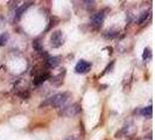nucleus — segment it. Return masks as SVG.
I'll list each match as a JSON object with an SVG mask.
<instances>
[{"label": "nucleus", "instance_id": "nucleus-15", "mask_svg": "<svg viewBox=\"0 0 155 140\" xmlns=\"http://www.w3.org/2000/svg\"><path fill=\"white\" fill-rule=\"evenodd\" d=\"M142 58L145 60V61H147V60H150L152 58V50H150V48H145V50H143V54H142Z\"/></svg>", "mask_w": 155, "mask_h": 140}, {"label": "nucleus", "instance_id": "nucleus-12", "mask_svg": "<svg viewBox=\"0 0 155 140\" xmlns=\"http://www.w3.org/2000/svg\"><path fill=\"white\" fill-rule=\"evenodd\" d=\"M149 15H150V11H142V12L140 13L139 18H138V23H139V25L143 23L148 18H149Z\"/></svg>", "mask_w": 155, "mask_h": 140}, {"label": "nucleus", "instance_id": "nucleus-10", "mask_svg": "<svg viewBox=\"0 0 155 140\" xmlns=\"http://www.w3.org/2000/svg\"><path fill=\"white\" fill-rule=\"evenodd\" d=\"M135 113H138L142 117H147V118H150L152 115H153V109H152V105L149 106H146V108H142L141 110H138L135 111Z\"/></svg>", "mask_w": 155, "mask_h": 140}, {"label": "nucleus", "instance_id": "nucleus-8", "mask_svg": "<svg viewBox=\"0 0 155 140\" xmlns=\"http://www.w3.org/2000/svg\"><path fill=\"white\" fill-rule=\"evenodd\" d=\"M31 4H33V2H31V1H29V2H25L22 6H20L19 8H16V9H15V15H14V20H15V21L20 20V18L22 16V14L25 13V11L29 7Z\"/></svg>", "mask_w": 155, "mask_h": 140}, {"label": "nucleus", "instance_id": "nucleus-3", "mask_svg": "<svg viewBox=\"0 0 155 140\" xmlns=\"http://www.w3.org/2000/svg\"><path fill=\"white\" fill-rule=\"evenodd\" d=\"M63 45V33L61 31H55L50 36V46L53 48H58Z\"/></svg>", "mask_w": 155, "mask_h": 140}, {"label": "nucleus", "instance_id": "nucleus-13", "mask_svg": "<svg viewBox=\"0 0 155 140\" xmlns=\"http://www.w3.org/2000/svg\"><path fill=\"white\" fill-rule=\"evenodd\" d=\"M103 36L105 39H114L118 36V31H114V29H110V31H106L103 33Z\"/></svg>", "mask_w": 155, "mask_h": 140}, {"label": "nucleus", "instance_id": "nucleus-6", "mask_svg": "<svg viewBox=\"0 0 155 140\" xmlns=\"http://www.w3.org/2000/svg\"><path fill=\"white\" fill-rule=\"evenodd\" d=\"M47 68L49 69H53V68H56L58 64H60V57L58 56H49L46 58V62H45Z\"/></svg>", "mask_w": 155, "mask_h": 140}, {"label": "nucleus", "instance_id": "nucleus-11", "mask_svg": "<svg viewBox=\"0 0 155 140\" xmlns=\"http://www.w3.org/2000/svg\"><path fill=\"white\" fill-rule=\"evenodd\" d=\"M64 75H65V70L63 69L62 72H60L57 76H55V77L51 78V83L55 84V85H60L61 83H63V77H64Z\"/></svg>", "mask_w": 155, "mask_h": 140}, {"label": "nucleus", "instance_id": "nucleus-18", "mask_svg": "<svg viewBox=\"0 0 155 140\" xmlns=\"http://www.w3.org/2000/svg\"><path fill=\"white\" fill-rule=\"evenodd\" d=\"M113 65H114V61H111L109 65L105 68V71H104V74H106V72H110V71L112 70V68H113Z\"/></svg>", "mask_w": 155, "mask_h": 140}, {"label": "nucleus", "instance_id": "nucleus-7", "mask_svg": "<svg viewBox=\"0 0 155 140\" xmlns=\"http://www.w3.org/2000/svg\"><path fill=\"white\" fill-rule=\"evenodd\" d=\"M49 77H50L49 72H42V74H40V75H36V76L34 77V79H33V84L39 86V85H41L42 83H45Z\"/></svg>", "mask_w": 155, "mask_h": 140}, {"label": "nucleus", "instance_id": "nucleus-2", "mask_svg": "<svg viewBox=\"0 0 155 140\" xmlns=\"http://www.w3.org/2000/svg\"><path fill=\"white\" fill-rule=\"evenodd\" d=\"M81 105L78 103H75L72 105H68V106H63V109L60 111L61 116L67 117H75L81 113Z\"/></svg>", "mask_w": 155, "mask_h": 140}, {"label": "nucleus", "instance_id": "nucleus-17", "mask_svg": "<svg viewBox=\"0 0 155 140\" xmlns=\"http://www.w3.org/2000/svg\"><path fill=\"white\" fill-rule=\"evenodd\" d=\"M18 96L21 97L22 99H27L29 97V92L28 91H22V92H18Z\"/></svg>", "mask_w": 155, "mask_h": 140}, {"label": "nucleus", "instance_id": "nucleus-16", "mask_svg": "<svg viewBox=\"0 0 155 140\" xmlns=\"http://www.w3.org/2000/svg\"><path fill=\"white\" fill-rule=\"evenodd\" d=\"M8 38H9V35H8L7 33H4L2 35H0V46H4L7 42Z\"/></svg>", "mask_w": 155, "mask_h": 140}, {"label": "nucleus", "instance_id": "nucleus-9", "mask_svg": "<svg viewBox=\"0 0 155 140\" xmlns=\"http://www.w3.org/2000/svg\"><path fill=\"white\" fill-rule=\"evenodd\" d=\"M33 48H34V50L39 55H41V56H47V52L43 49V46L40 42V40H34L33 41Z\"/></svg>", "mask_w": 155, "mask_h": 140}, {"label": "nucleus", "instance_id": "nucleus-14", "mask_svg": "<svg viewBox=\"0 0 155 140\" xmlns=\"http://www.w3.org/2000/svg\"><path fill=\"white\" fill-rule=\"evenodd\" d=\"M128 128H130V126H128V125H125V126L123 127V128H121V130H119V131L116 133V135H114V137H116V138H121L123 135H125V134L127 133Z\"/></svg>", "mask_w": 155, "mask_h": 140}, {"label": "nucleus", "instance_id": "nucleus-1", "mask_svg": "<svg viewBox=\"0 0 155 140\" xmlns=\"http://www.w3.org/2000/svg\"><path fill=\"white\" fill-rule=\"evenodd\" d=\"M70 97L69 92H61L55 95L53 97H49L47 98L45 102H42L40 104V108H47V106H51V108H55V109H60V108H63L64 104L68 102Z\"/></svg>", "mask_w": 155, "mask_h": 140}, {"label": "nucleus", "instance_id": "nucleus-4", "mask_svg": "<svg viewBox=\"0 0 155 140\" xmlns=\"http://www.w3.org/2000/svg\"><path fill=\"white\" fill-rule=\"evenodd\" d=\"M104 19H105V14H104L103 11L94 13V14L91 16V26H92L93 28H96V29L101 28L103 22H104Z\"/></svg>", "mask_w": 155, "mask_h": 140}, {"label": "nucleus", "instance_id": "nucleus-5", "mask_svg": "<svg viewBox=\"0 0 155 140\" xmlns=\"http://www.w3.org/2000/svg\"><path fill=\"white\" fill-rule=\"evenodd\" d=\"M91 67H92V64L90 62H87L85 60H81V61H78L77 64H76L75 71H76L77 74H86V72H89V71L91 70Z\"/></svg>", "mask_w": 155, "mask_h": 140}, {"label": "nucleus", "instance_id": "nucleus-19", "mask_svg": "<svg viewBox=\"0 0 155 140\" xmlns=\"http://www.w3.org/2000/svg\"><path fill=\"white\" fill-rule=\"evenodd\" d=\"M67 140H74V138H69V139H67Z\"/></svg>", "mask_w": 155, "mask_h": 140}]
</instances>
